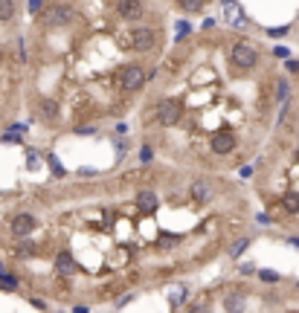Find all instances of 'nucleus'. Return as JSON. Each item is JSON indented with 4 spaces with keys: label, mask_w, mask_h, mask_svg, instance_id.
Wrapping results in <instances>:
<instances>
[{
    "label": "nucleus",
    "mask_w": 299,
    "mask_h": 313,
    "mask_svg": "<svg viewBox=\"0 0 299 313\" xmlns=\"http://www.w3.org/2000/svg\"><path fill=\"white\" fill-rule=\"evenodd\" d=\"M233 148H236V136L229 134V131H218L212 136V151L215 154H229Z\"/></svg>",
    "instance_id": "obj_8"
},
{
    "label": "nucleus",
    "mask_w": 299,
    "mask_h": 313,
    "mask_svg": "<svg viewBox=\"0 0 299 313\" xmlns=\"http://www.w3.org/2000/svg\"><path fill=\"white\" fill-rule=\"evenodd\" d=\"M186 313H206V304H203V302L192 304V307H189V310H186Z\"/></svg>",
    "instance_id": "obj_21"
},
{
    "label": "nucleus",
    "mask_w": 299,
    "mask_h": 313,
    "mask_svg": "<svg viewBox=\"0 0 299 313\" xmlns=\"http://www.w3.org/2000/svg\"><path fill=\"white\" fill-rule=\"evenodd\" d=\"M256 61H259V53H256L250 44H236L233 46V64L238 70H253Z\"/></svg>",
    "instance_id": "obj_4"
},
{
    "label": "nucleus",
    "mask_w": 299,
    "mask_h": 313,
    "mask_svg": "<svg viewBox=\"0 0 299 313\" xmlns=\"http://www.w3.org/2000/svg\"><path fill=\"white\" fill-rule=\"evenodd\" d=\"M117 12H119V18H125V20H140L145 6H143V0H119Z\"/></svg>",
    "instance_id": "obj_6"
},
{
    "label": "nucleus",
    "mask_w": 299,
    "mask_h": 313,
    "mask_svg": "<svg viewBox=\"0 0 299 313\" xmlns=\"http://www.w3.org/2000/svg\"><path fill=\"white\" fill-rule=\"evenodd\" d=\"M285 209H288V212H299V195L288 191V195H285Z\"/></svg>",
    "instance_id": "obj_13"
},
{
    "label": "nucleus",
    "mask_w": 299,
    "mask_h": 313,
    "mask_svg": "<svg viewBox=\"0 0 299 313\" xmlns=\"http://www.w3.org/2000/svg\"><path fill=\"white\" fill-rule=\"evenodd\" d=\"M189 195H192V200L203 203V200H209V197H212V186H209V183H203V180H198V183H192Z\"/></svg>",
    "instance_id": "obj_9"
},
{
    "label": "nucleus",
    "mask_w": 299,
    "mask_h": 313,
    "mask_svg": "<svg viewBox=\"0 0 299 313\" xmlns=\"http://www.w3.org/2000/svg\"><path fill=\"white\" fill-rule=\"evenodd\" d=\"M247 247H250V238H241L238 244H233V250H229V255H233V258H238V255H241V252H244Z\"/></svg>",
    "instance_id": "obj_15"
},
{
    "label": "nucleus",
    "mask_w": 299,
    "mask_h": 313,
    "mask_svg": "<svg viewBox=\"0 0 299 313\" xmlns=\"http://www.w3.org/2000/svg\"><path fill=\"white\" fill-rule=\"evenodd\" d=\"M0 287H6V290H18V278H15V276H0Z\"/></svg>",
    "instance_id": "obj_16"
},
{
    "label": "nucleus",
    "mask_w": 299,
    "mask_h": 313,
    "mask_svg": "<svg viewBox=\"0 0 299 313\" xmlns=\"http://www.w3.org/2000/svg\"><path fill=\"white\" fill-rule=\"evenodd\" d=\"M44 113H55V105H53V102H44Z\"/></svg>",
    "instance_id": "obj_26"
},
{
    "label": "nucleus",
    "mask_w": 299,
    "mask_h": 313,
    "mask_svg": "<svg viewBox=\"0 0 299 313\" xmlns=\"http://www.w3.org/2000/svg\"><path fill=\"white\" fill-rule=\"evenodd\" d=\"M32 229H35V218L29 215V212H24V215H15V218H12V232L18 235V238H27Z\"/></svg>",
    "instance_id": "obj_7"
},
{
    "label": "nucleus",
    "mask_w": 299,
    "mask_h": 313,
    "mask_svg": "<svg viewBox=\"0 0 299 313\" xmlns=\"http://www.w3.org/2000/svg\"><path fill=\"white\" fill-rule=\"evenodd\" d=\"M183 116V105L177 102V99H163L160 105H157V122L160 125H177Z\"/></svg>",
    "instance_id": "obj_2"
},
{
    "label": "nucleus",
    "mask_w": 299,
    "mask_h": 313,
    "mask_svg": "<svg viewBox=\"0 0 299 313\" xmlns=\"http://www.w3.org/2000/svg\"><path fill=\"white\" fill-rule=\"evenodd\" d=\"M273 55H279V58H288L290 53H288V50H285V46H279V50H276V53H273Z\"/></svg>",
    "instance_id": "obj_25"
},
{
    "label": "nucleus",
    "mask_w": 299,
    "mask_h": 313,
    "mask_svg": "<svg viewBox=\"0 0 299 313\" xmlns=\"http://www.w3.org/2000/svg\"><path fill=\"white\" fill-rule=\"evenodd\" d=\"M143 81H145V73H143V67H136V64H128V67L119 70V87L125 90V93L140 90L143 87Z\"/></svg>",
    "instance_id": "obj_3"
},
{
    "label": "nucleus",
    "mask_w": 299,
    "mask_h": 313,
    "mask_svg": "<svg viewBox=\"0 0 299 313\" xmlns=\"http://www.w3.org/2000/svg\"><path fill=\"white\" fill-rule=\"evenodd\" d=\"M136 206H140L143 212H154L157 209V197L151 195V191H140V195H136Z\"/></svg>",
    "instance_id": "obj_11"
},
{
    "label": "nucleus",
    "mask_w": 299,
    "mask_h": 313,
    "mask_svg": "<svg viewBox=\"0 0 299 313\" xmlns=\"http://www.w3.org/2000/svg\"><path fill=\"white\" fill-rule=\"evenodd\" d=\"M183 6H186L189 12H198L200 6H203V0H183Z\"/></svg>",
    "instance_id": "obj_18"
},
{
    "label": "nucleus",
    "mask_w": 299,
    "mask_h": 313,
    "mask_svg": "<svg viewBox=\"0 0 299 313\" xmlns=\"http://www.w3.org/2000/svg\"><path fill=\"white\" fill-rule=\"evenodd\" d=\"M186 32H189V27H186V23H183V20H180V23H177V38H183V35H186Z\"/></svg>",
    "instance_id": "obj_23"
},
{
    "label": "nucleus",
    "mask_w": 299,
    "mask_h": 313,
    "mask_svg": "<svg viewBox=\"0 0 299 313\" xmlns=\"http://www.w3.org/2000/svg\"><path fill=\"white\" fill-rule=\"evenodd\" d=\"M15 18V3L12 0H0V20H12Z\"/></svg>",
    "instance_id": "obj_12"
},
{
    "label": "nucleus",
    "mask_w": 299,
    "mask_h": 313,
    "mask_svg": "<svg viewBox=\"0 0 299 313\" xmlns=\"http://www.w3.org/2000/svg\"><path fill=\"white\" fill-rule=\"evenodd\" d=\"M259 278H262V281H267V284H276V281H279V273H273V270H259Z\"/></svg>",
    "instance_id": "obj_14"
},
{
    "label": "nucleus",
    "mask_w": 299,
    "mask_h": 313,
    "mask_svg": "<svg viewBox=\"0 0 299 313\" xmlns=\"http://www.w3.org/2000/svg\"><path fill=\"white\" fill-rule=\"evenodd\" d=\"M140 160H143V162L151 160V148H143V151H140Z\"/></svg>",
    "instance_id": "obj_22"
},
{
    "label": "nucleus",
    "mask_w": 299,
    "mask_h": 313,
    "mask_svg": "<svg viewBox=\"0 0 299 313\" xmlns=\"http://www.w3.org/2000/svg\"><path fill=\"white\" fill-rule=\"evenodd\" d=\"M267 35H273V38H282V35H288V27H273V29H267Z\"/></svg>",
    "instance_id": "obj_19"
},
{
    "label": "nucleus",
    "mask_w": 299,
    "mask_h": 313,
    "mask_svg": "<svg viewBox=\"0 0 299 313\" xmlns=\"http://www.w3.org/2000/svg\"><path fill=\"white\" fill-rule=\"evenodd\" d=\"M73 313H87V307H84V304H79V307H73Z\"/></svg>",
    "instance_id": "obj_27"
},
{
    "label": "nucleus",
    "mask_w": 299,
    "mask_h": 313,
    "mask_svg": "<svg viewBox=\"0 0 299 313\" xmlns=\"http://www.w3.org/2000/svg\"><path fill=\"white\" fill-rule=\"evenodd\" d=\"M122 44L136 50V53H148V50H154V44H157V32L148 29V27H136V29H131V32H125Z\"/></svg>",
    "instance_id": "obj_1"
},
{
    "label": "nucleus",
    "mask_w": 299,
    "mask_h": 313,
    "mask_svg": "<svg viewBox=\"0 0 299 313\" xmlns=\"http://www.w3.org/2000/svg\"><path fill=\"white\" fill-rule=\"evenodd\" d=\"M76 174H79V177H96L99 171H96V168H90V165H82V168L76 171Z\"/></svg>",
    "instance_id": "obj_17"
},
{
    "label": "nucleus",
    "mask_w": 299,
    "mask_h": 313,
    "mask_svg": "<svg viewBox=\"0 0 299 313\" xmlns=\"http://www.w3.org/2000/svg\"><path fill=\"white\" fill-rule=\"evenodd\" d=\"M227 307H229L233 313H236L238 307H241V299H233V296H229V299H227Z\"/></svg>",
    "instance_id": "obj_20"
},
{
    "label": "nucleus",
    "mask_w": 299,
    "mask_h": 313,
    "mask_svg": "<svg viewBox=\"0 0 299 313\" xmlns=\"http://www.w3.org/2000/svg\"><path fill=\"white\" fill-rule=\"evenodd\" d=\"M55 270H58L61 276H73L79 267H76V261H73L70 252H61V255H58V261H55Z\"/></svg>",
    "instance_id": "obj_10"
},
{
    "label": "nucleus",
    "mask_w": 299,
    "mask_h": 313,
    "mask_svg": "<svg viewBox=\"0 0 299 313\" xmlns=\"http://www.w3.org/2000/svg\"><path fill=\"white\" fill-rule=\"evenodd\" d=\"M241 273H247V276H250V273H256V267H253V264H241Z\"/></svg>",
    "instance_id": "obj_24"
},
{
    "label": "nucleus",
    "mask_w": 299,
    "mask_h": 313,
    "mask_svg": "<svg viewBox=\"0 0 299 313\" xmlns=\"http://www.w3.org/2000/svg\"><path fill=\"white\" fill-rule=\"evenodd\" d=\"M290 244H293V247H299V238H290Z\"/></svg>",
    "instance_id": "obj_28"
},
{
    "label": "nucleus",
    "mask_w": 299,
    "mask_h": 313,
    "mask_svg": "<svg viewBox=\"0 0 299 313\" xmlns=\"http://www.w3.org/2000/svg\"><path fill=\"white\" fill-rule=\"evenodd\" d=\"M76 18V12H73V6H50L47 9V15H44V23L47 27H67L70 20Z\"/></svg>",
    "instance_id": "obj_5"
}]
</instances>
